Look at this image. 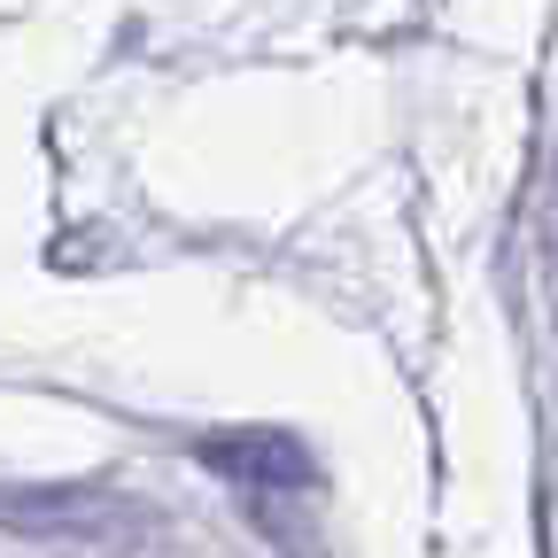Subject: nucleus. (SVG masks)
Listing matches in <instances>:
<instances>
[{
  "label": "nucleus",
  "mask_w": 558,
  "mask_h": 558,
  "mask_svg": "<svg viewBox=\"0 0 558 558\" xmlns=\"http://www.w3.org/2000/svg\"><path fill=\"white\" fill-rule=\"evenodd\" d=\"M202 458L233 481H256V488H295L303 481V450L288 435H209Z\"/></svg>",
  "instance_id": "obj_1"
}]
</instances>
